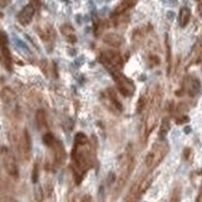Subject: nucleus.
Here are the masks:
<instances>
[{
	"mask_svg": "<svg viewBox=\"0 0 202 202\" xmlns=\"http://www.w3.org/2000/svg\"><path fill=\"white\" fill-rule=\"evenodd\" d=\"M92 166V153L89 138L83 133H77L72 149V172L76 183L80 185L89 168Z\"/></svg>",
	"mask_w": 202,
	"mask_h": 202,
	"instance_id": "f257e3e1",
	"label": "nucleus"
},
{
	"mask_svg": "<svg viewBox=\"0 0 202 202\" xmlns=\"http://www.w3.org/2000/svg\"><path fill=\"white\" fill-rule=\"evenodd\" d=\"M163 100V90L161 86H157L149 99V104L147 106V111L144 116V123H143V139L144 143L148 140L151 133L154 130V128L158 124L159 115H161V106Z\"/></svg>",
	"mask_w": 202,
	"mask_h": 202,
	"instance_id": "f03ea898",
	"label": "nucleus"
},
{
	"mask_svg": "<svg viewBox=\"0 0 202 202\" xmlns=\"http://www.w3.org/2000/svg\"><path fill=\"white\" fill-rule=\"evenodd\" d=\"M134 152H133V147H128L126 151L124 152L121 157V162H120V168H119V174L118 179H116V187H115V192L119 193L120 191L124 188L126 185L128 179H129L133 169H134Z\"/></svg>",
	"mask_w": 202,
	"mask_h": 202,
	"instance_id": "7ed1b4c3",
	"label": "nucleus"
},
{
	"mask_svg": "<svg viewBox=\"0 0 202 202\" xmlns=\"http://www.w3.org/2000/svg\"><path fill=\"white\" fill-rule=\"evenodd\" d=\"M168 152H169V145L164 139L157 142L145 157V167L148 171H153L154 168H157L161 164V162L168 154Z\"/></svg>",
	"mask_w": 202,
	"mask_h": 202,
	"instance_id": "20e7f679",
	"label": "nucleus"
},
{
	"mask_svg": "<svg viewBox=\"0 0 202 202\" xmlns=\"http://www.w3.org/2000/svg\"><path fill=\"white\" fill-rule=\"evenodd\" d=\"M43 142L47 147H49L53 151V155H55V161H56V164L58 166H62L63 163L66 162L67 159V153H66V149L63 144L55 138L52 133H46L43 135Z\"/></svg>",
	"mask_w": 202,
	"mask_h": 202,
	"instance_id": "39448f33",
	"label": "nucleus"
},
{
	"mask_svg": "<svg viewBox=\"0 0 202 202\" xmlns=\"http://www.w3.org/2000/svg\"><path fill=\"white\" fill-rule=\"evenodd\" d=\"M153 179H154V177L152 174H147L138 181V183L135 182V185L130 189V192L128 193L125 202H138L142 198V196L148 191V188L151 187V185L153 183Z\"/></svg>",
	"mask_w": 202,
	"mask_h": 202,
	"instance_id": "423d86ee",
	"label": "nucleus"
},
{
	"mask_svg": "<svg viewBox=\"0 0 202 202\" xmlns=\"http://www.w3.org/2000/svg\"><path fill=\"white\" fill-rule=\"evenodd\" d=\"M109 71H110V75L112 76L115 83H116V86H118L119 91L126 97L131 96L135 91L134 82L130 78H128L125 75H123L119 70H109Z\"/></svg>",
	"mask_w": 202,
	"mask_h": 202,
	"instance_id": "0eeeda50",
	"label": "nucleus"
},
{
	"mask_svg": "<svg viewBox=\"0 0 202 202\" xmlns=\"http://www.w3.org/2000/svg\"><path fill=\"white\" fill-rule=\"evenodd\" d=\"M17 145H18V153L20 158L23 161H28L32 153V140H30V134L25 128L22 129V131L18 134Z\"/></svg>",
	"mask_w": 202,
	"mask_h": 202,
	"instance_id": "6e6552de",
	"label": "nucleus"
},
{
	"mask_svg": "<svg viewBox=\"0 0 202 202\" xmlns=\"http://www.w3.org/2000/svg\"><path fill=\"white\" fill-rule=\"evenodd\" d=\"M100 61L108 67V70H119L123 66V57L116 51H104L100 55Z\"/></svg>",
	"mask_w": 202,
	"mask_h": 202,
	"instance_id": "1a4fd4ad",
	"label": "nucleus"
},
{
	"mask_svg": "<svg viewBox=\"0 0 202 202\" xmlns=\"http://www.w3.org/2000/svg\"><path fill=\"white\" fill-rule=\"evenodd\" d=\"M3 166L5 172L13 178H18L19 177V168H18V163H17V159L14 157V154L10 152L8 148H3Z\"/></svg>",
	"mask_w": 202,
	"mask_h": 202,
	"instance_id": "9d476101",
	"label": "nucleus"
},
{
	"mask_svg": "<svg viewBox=\"0 0 202 202\" xmlns=\"http://www.w3.org/2000/svg\"><path fill=\"white\" fill-rule=\"evenodd\" d=\"M102 100H104V104L108 106V109L111 110L112 112L120 114L123 111V104L120 102V100L118 99L112 89H108L102 93Z\"/></svg>",
	"mask_w": 202,
	"mask_h": 202,
	"instance_id": "9b49d317",
	"label": "nucleus"
},
{
	"mask_svg": "<svg viewBox=\"0 0 202 202\" xmlns=\"http://www.w3.org/2000/svg\"><path fill=\"white\" fill-rule=\"evenodd\" d=\"M2 63L5 67L6 71L12 72L13 70V58H12V53H10V49L8 48L6 44V34L2 33Z\"/></svg>",
	"mask_w": 202,
	"mask_h": 202,
	"instance_id": "f8f14e48",
	"label": "nucleus"
},
{
	"mask_svg": "<svg viewBox=\"0 0 202 202\" xmlns=\"http://www.w3.org/2000/svg\"><path fill=\"white\" fill-rule=\"evenodd\" d=\"M201 90V83L198 81V78H196L195 76H187L185 78L183 82V91L191 97H195L200 93Z\"/></svg>",
	"mask_w": 202,
	"mask_h": 202,
	"instance_id": "ddd939ff",
	"label": "nucleus"
},
{
	"mask_svg": "<svg viewBox=\"0 0 202 202\" xmlns=\"http://www.w3.org/2000/svg\"><path fill=\"white\" fill-rule=\"evenodd\" d=\"M36 14V6L33 4H27L18 13V22L22 25H28Z\"/></svg>",
	"mask_w": 202,
	"mask_h": 202,
	"instance_id": "4468645a",
	"label": "nucleus"
},
{
	"mask_svg": "<svg viewBox=\"0 0 202 202\" xmlns=\"http://www.w3.org/2000/svg\"><path fill=\"white\" fill-rule=\"evenodd\" d=\"M104 42L106 44H109L111 47H120L124 43V39L121 36L116 34V33H108L104 36Z\"/></svg>",
	"mask_w": 202,
	"mask_h": 202,
	"instance_id": "2eb2a0df",
	"label": "nucleus"
},
{
	"mask_svg": "<svg viewBox=\"0 0 202 202\" xmlns=\"http://www.w3.org/2000/svg\"><path fill=\"white\" fill-rule=\"evenodd\" d=\"M191 19V10L187 6H182L178 14V24L181 28H186Z\"/></svg>",
	"mask_w": 202,
	"mask_h": 202,
	"instance_id": "dca6fc26",
	"label": "nucleus"
},
{
	"mask_svg": "<svg viewBox=\"0 0 202 202\" xmlns=\"http://www.w3.org/2000/svg\"><path fill=\"white\" fill-rule=\"evenodd\" d=\"M36 123L40 131H44L48 129V120H47V114L44 110H38L36 112Z\"/></svg>",
	"mask_w": 202,
	"mask_h": 202,
	"instance_id": "f3484780",
	"label": "nucleus"
},
{
	"mask_svg": "<svg viewBox=\"0 0 202 202\" xmlns=\"http://www.w3.org/2000/svg\"><path fill=\"white\" fill-rule=\"evenodd\" d=\"M2 99L5 104H13L15 101V93L13 92V90H10L9 87H4L2 90Z\"/></svg>",
	"mask_w": 202,
	"mask_h": 202,
	"instance_id": "a211bd4d",
	"label": "nucleus"
},
{
	"mask_svg": "<svg viewBox=\"0 0 202 202\" xmlns=\"http://www.w3.org/2000/svg\"><path fill=\"white\" fill-rule=\"evenodd\" d=\"M61 32L62 34L65 36L70 42H76V36H75V30H73V28L68 24H65L61 27Z\"/></svg>",
	"mask_w": 202,
	"mask_h": 202,
	"instance_id": "6ab92c4d",
	"label": "nucleus"
},
{
	"mask_svg": "<svg viewBox=\"0 0 202 202\" xmlns=\"http://www.w3.org/2000/svg\"><path fill=\"white\" fill-rule=\"evenodd\" d=\"M166 51H167V72L171 75L172 71V55H171V46H169L168 36H166Z\"/></svg>",
	"mask_w": 202,
	"mask_h": 202,
	"instance_id": "aec40b11",
	"label": "nucleus"
},
{
	"mask_svg": "<svg viewBox=\"0 0 202 202\" xmlns=\"http://www.w3.org/2000/svg\"><path fill=\"white\" fill-rule=\"evenodd\" d=\"M168 131H169V119H168V118H164V119L162 120L161 130H159V138H161V140L164 139V136L167 135Z\"/></svg>",
	"mask_w": 202,
	"mask_h": 202,
	"instance_id": "412c9836",
	"label": "nucleus"
},
{
	"mask_svg": "<svg viewBox=\"0 0 202 202\" xmlns=\"http://www.w3.org/2000/svg\"><path fill=\"white\" fill-rule=\"evenodd\" d=\"M181 195H182V191H181V187L177 185L173 188V191H172L171 201H169V202H181Z\"/></svg>",
	"mask_w": 202,
	"mask_h": 202,
	"instance_id": "4be33fe9",
	"label": "nucleus"
},
{
	"mask_svg": "<svg viewBox=\"0 0 202 202\" xmlns=\"http://www.w3.org/2000/svg\"><path fill=\"white\" fill-rule=\"evenodd\" d=\"M38 176H39V167H38V163H36L34 168H33V176H32V181H33L34 183H37Z\"/></svg>",
	"mask_w": 202,
	"mask_h": 202,
	"instance_id": "5701e85b",
	"label": "nucleus"
},
{
	"mask_svg": "<svg viewBox=\"0 0 202 202\" xmlns=\"http://www.w3.org/2000/svg\"><path fill=\"white\" fill-rule=\"evenodd\" d=\"M195 202H202V182H201V186L198 188V193H197V197H196Z\"/></svg>",
	"mask_w": 202,
	"mask_h": 202,
	"instance_id": "b1692460",
	"label": "nucleus"
},
{
	"mask_svg": "<svg viewBox=\"0 0 202 202\" xmlns=\"http://www.w3.org/2000/svg\"><path fill=\"white\" fill-rule=\"evenodd\" d=\"M36 198H37L38 202H40L42 200H43V196H42V189H39V188L36 189Z\"/></svg>",
	"mask_w": 202,
	"mask_h": 202,
	"instance_id": "393cba45",
	"label": "nucleus"
},
{
	"mask_svg": "<svg viewBox=\"0 0 202 202\" xmlns=\"http://www.w3.org/2000/svg\"><path fill=\"white\" fill-rule=\"evenodd\" d=\"M9 3H10V0H0V6H2V8H5Z\"/></svg>",
	"mask_w": 202,
	"mask_h": 202,
	"instance_id": "a878e982",
	"label": "nucleus"
},
{
	"mask_svg": "<svg viewBox=\"0 0 202 202\" xmlns=\"http://www.w3.org/2000/svg\"><path fill=\"white\" fill-rule=\"evenodd\" d=\"M81 202H91V197H90L89 195H86V196H83V197L81 198Z\"/></svg>",
	"mask_w": 202,
	"mask_h": 202,
	"instance_id": "bb28decb",
	"label": "nucleus"
},
{
	"mask_svg": "<svg viewBox=\"0 0 202 202\" xmlns=\"http://www.w3.org/2000/svg\"><path fill=\"white\" fill-rule=\"evenodd\" d=\"M197 10H198V14L202 17V2H201V0L198 2V5H197Z\"/></svg>",
	"mask_w": 202,
	"mask_h": 202,
	"instance_id": "cd10ccee",
	"label": "nucleus"
},
{
	"mask_svg": "<svg viewBox=\"0 0 202 202\" xmlns=\"http://www.w3.org/2000/svg\"><path fill=\"white\" fill-rule=\"evenodd\" d=\"M189 153H191V151L188 149V148H187V149H185V158H186V159L188 158V155H189Z\"/></svg>",
	"mask_w": 202,
	"mask_h": 202,
	"instance_id": "c85d7f7f",
	"label": "nucleus"
}]
</instances>
